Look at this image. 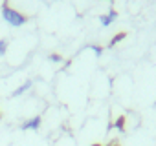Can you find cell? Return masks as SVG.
I'll use <instances>...</instances> for the list:
<instances>
[{"label":"cell","mask_w":156,"mask_h":146,"mask_svg":"<svg viewBox=\"0 0 156 146\" xmlns=\"http://www.w3.org/2000/svg\"><path fill=\"white\" fill-rule=\"evenodd\" d=\"M2 18H4L9 26H13V28H20V26H24V24L28 22V15L17 11V9L11 8L8 2L2 4Z\"/></svg>","instance_id":"obj_1"},{"label":"cell","mask_w":156,"mask_h":146,"mask_svg":"<svg viewBox=\"0 0 156 146\" xmlns=\"http://www.w3.org/2000/svg\"><path fill=\"white\" fill-rule=\"evenodd\" d=\"M41 122H42V117H41V115H35V117L24 121L20 128H22V130H39V128H41Z\"/></svg>","instance_id":"obj_2"},{"label":"cell","mask_w":156,"mask_h":146,"mask_svg":"<svg viewBox=\"0 0 156 146\" xmlns=\"http://www.w3.org/2000/svg\"><path fill=\"white\" fill-rule=\"evenodd\" d=\"M116 18H118L116 9H110L107 15H101V17H99V22H101V26H110L112 22H116Z\"/></svg>","instance_id":"obj_3"},{"label":"cell","mask_w":156,"mask_h":146,"mask_svg":"<svg viewBox=\"0 0 156 146\" xmlns=\"http://www.w3.org/2000/svg\"><path fill=\"white\" fill-rule=\"evenodd\" d=\"M31 84H33L31 81H24V82H22V84H20V86H19V88L13 91V93H11V97H20L22 93H26V91L31 88Z\"/></svg>","instance_id":"obj_4"},{"label":"cell","mask_w":156,"mask_h":146,"mask_svg":"<svg viewBox=\"0 0 156 146\" xmlns=\"http://www.w3.org/2000/svg\"><path fill=\"white\" fill-rule=\"evenodd\" d=\"M125 37H127V33H118L116 37H112V38H110V44H108V48H114V46H116V44H119V42H121Z\"/></svg>","instance_id":"obj_5"},{"label":"cell","mask_w":156,"mask_h":146,"mask_svg":"<svg viewBox=\"0 0 156 146\" xmlns=\"http://www.w3.org/2000/svg\"><path fill=\"white\" fill-rule=\"evenodd\" d=\"M48 60H50V62H57V64H59V62H62V57H61L59 53H50V55H48Z\"/></svg>","instance_id":"obj_6"},{"label":"cell","mask_w":156,"mask_h":146,"mask_svg":"<svg viewBox=\"0 0 156 146\" xmlns=\"http://www.w3.org/2000/svg\"><path fill=\"white\" fill-rule=\"evenodd\" d=\"M6 51H8V40L6 38H0V57L6 55Z\"/></svg>","instance_id":"obj_7"},{"label":"cell","mask_w":156,"mask_h":146,"mask_svg":"<svg viewBox=\"0 0 156 146\" xmlns=\"http://www.w3.org/2000/svg\"><path fill=\"white\" fill-rule=\"evenodd\" d=\"M90 49L96 53V57H101V53H103V48L98 46V44H90Z\"/></svg>","instance_id":"obj_8"},{"label":"cell","mask_w":156,"mask_h":146,"mask_svg":"<svg viewBox=\"0 0 156 146\" xmlns=\"http://www.w3.org/2000/svg\"><path fill=\"white\" fill-rule=\"evenodd\" d=\"M116 128H118V130H123V128H125V117H118V121H116Z\"/></svg>","instance_id":"obj_9"},{"label":"cell","mask_w":156,"mask_h":146,"mask_svg":"<svg viewBox=\"0 0 156 146\" xmlns=\"http://www.w3.org/2000/svg\"><path fill=\"white\" fill-rule=\"evenodd\" d=\"M108 146H119V144H118V142H110Z\"/></svg>","instance_id":"obj_10"},{"label":"cell","mask_w":156,"mask_h":146,"mask_svg":"<svg viewBox=\"0 0 156 146\" xmlns=\"http://www.w3.org/2000/svg\"><path fill=\"white\" fill-rule=\"evenodd\" d=\"M92 146H103V144H99V142H94V144H92Z\"/></svg>","instance_id":"obj_11"},{"label":"cell","mask_w":156,"mask_h":146,"mask_svg":"<svg viewBox=\"0 0 156 146\" xmlns=\"http://www.w3.org/2000/svg\"><path fill=\"white\" fill-rule=\"evenodd\" d=\"M108 2H110V0H108Z\"/></svg>","instance_id":"obj_12"}]
</instances>
